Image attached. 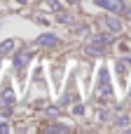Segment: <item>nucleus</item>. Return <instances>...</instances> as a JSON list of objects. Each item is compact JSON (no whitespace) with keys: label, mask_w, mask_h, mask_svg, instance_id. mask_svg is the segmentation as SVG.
Here are the masks:
<instances>
[{"label":"nucleus","mask_w":131,"mask_h":134,"mask_svg":"<svg viewBox=\"0 0 131 134\" xmlns=\"http://www.w3.org/2000/svg\"><path fill=\"white\" fill-rule=\"evenodd\" d=\"M28 61H30V52H21V54H16V59H14V66H16V68H23Z\"/></svg>","instance_id":"6"},{"label":"nucleus","mask_w":131,"mask_h":134,"mask_svg":"<svg viewBox=\"0 0 131 134\" xmlns=\"http://www.w3.org/2000/svg\"><path fill=\"white\" fill-rule=\"evenodd\" d=\"M0 106H2L5 111H9V108L14 106V90H12V87H5V90H2V94H0Z\"/></svg>","instance_id":"3"},{"label":"nucleus","mask_w":131,"mask_h":134,"mask_svg":"<svg viewBox=\"0 0 131 134\" xmlns=\"http://www.w3.org/2000/svg\"><path fill=\"white\" fill-rule=\"evenodd\" d=\"M12 47H14V40H5V42H0V57L9 54V52H12Z\"/></svg>","instance_id":"7"},{"label":"nucleus","mask_w":131,"mask_h":134,"mask_svg":"<svg viewBox=\"0 0 131 134\" xmlns=\"http://www.w3.org/2000/svg\"><path fill=\"white\" fill-rule=\"evenodd\" d=\"M103 24L108 26L110 33H122V21H120V19H115V16H105Z\"/></svg>","instance_id":"5"},{"label":"nucleus","mask_w":131,"mask_h":134,"mask_svg":"<svg viewBox=\"0 0 131 134\" xmlns=\"http://www.w3.org/2000/svg\"><path fill=\"white\" fill-rule=\"evenodd\" d=\"M19 2H28V0H19Z\"/></svg>","instance_id":"8"},{"label":"nucleus","mask_w":131,"mask_h":134,"mask_svg":"<svg viewBox=\"0 0 131 134\" xmlns=\"http://www.w3.org/2000/svg\"><path fill=\"white\" fill-rule=\"evenodd\" d=\"M35 45H38V47L49 49V47H56V45H59V38H56V35H52V33H42V35H38Z\"/></svg>","instance_id":"2"},{"label":"nucleus","mask_w":131,"mask_h":134,"mask_svg":"<svg viewBox=\"0 0 131 134\" xmlns=\"http://www.w3.org/2000/svg\"><path fill=\"white\" fill-rule=\"evenodd\" d=\"M113 42V38L110 35H94L91 38V49H96V52H101L105 45H110Z\"/></svg>","instance_id":"4"},{"label":"nucleus","mask_w":131,"mask_h":134,"mask_svg":"<svg viewBox=\"0 0 131 134\" xmlns=\"http://www.w3.org/2000/svg\"><path fill=\"white\" fill-rule=\"evenodd\" d=\"M68 2H77V0H68Z\"/></svg>","instance_id":"9"},{"label":"nucleus","mask_w":131,"mask_h":134,"mask_svg":"<svg viewBox=\"0 0 131 134\" xmlns=\"http://www.w3.org/2000/svg\"><path fill=\"white\" fill-rule=\"evenodd\" d=\"M96 2H98L101 7H105V9H110L113 14H129L124 0H96Z\"/></svg>","instance_id":"1"}]
</instances>
